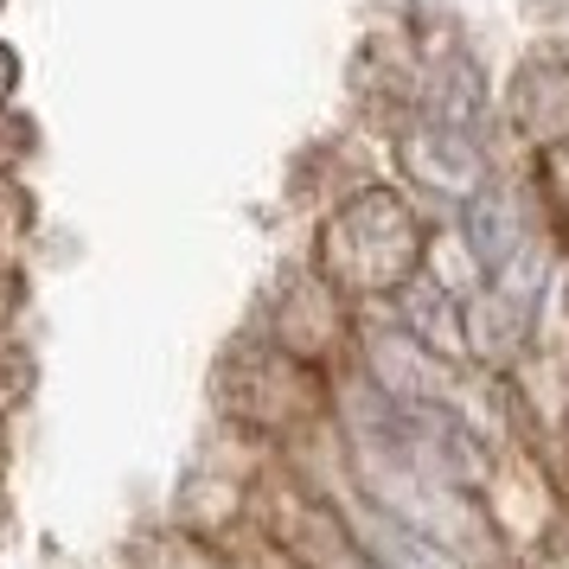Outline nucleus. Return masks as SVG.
Instances as JSON below:
<instances>
[{"label": "nucleus", "mask_w": 569, "mask_h": 569, "mask_svg": "<svg viewBox=\"0 0 569 569\" xmlns=\"http://www.w3.org/2000/svg\"><path fill=\"white\" fill-rule=\"evenodd\" d=\"M320 269L339 288L365 295H397L422 269V231L397 192H359L327 218L320 237Z\"/></svg>", "instance_id": "nucleus-1"}, {"label": "nucleus", "mask_w": 569, "mask_h": 569, "mask_svg": "<svg viewBox=\"0 0 569 569\" xmlns=\"http://www.w3.org/2000/svg\"><path fill=\"white\" fill-rule=\"evenodd\" d=\"M403 167L422 199H455V206L487 180L473 122H455V116H422V129H410V141H403Z\"/></svg>", "instance_id": "nucleus-2"}, {"label": "nucleus", "mask_w": 569, "mask_h": 569, "mask_svg": "<svg viewBox=\"0 0 569 569\" xmlns=\"http://www.w3.org/2000/svg\"><path fill=\"white\" fill-rule=\"evenodd\" d=\"M7 90H13V52L0 46V103H7Z\"/></svg>", "instance_id": "nucleus-3"}, {"label": "nucleus", "mask_w": 569, "mask_h": 569, "mask_svg": "<svg viewBox=\"0 0 569 569\" xmlns=\"http://www.w3.org/2000/svg\"><path fill=\"white\" fill-rule=\"evenodd\" d=\"M276 569H288V563H276Z\"/></svg>", "instance_id": "nucleus-4"}]
</instances>
